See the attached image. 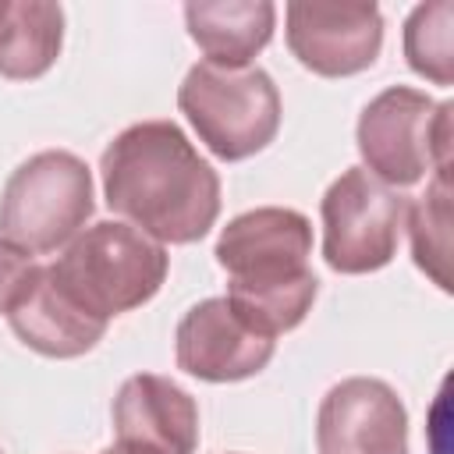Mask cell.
<instances>
[{
    "instance_id": "3",
    "label": "cell",
    "mask_w": 454,
    "mask_h": 454,
    "mask_svg": "<svg viewBox=\"0 0 454 454\" xmlns=\"http://www.w3.org/2000/svg\"><path fill=\"white\" fill-rule=\"evenodd\" d=\"M177 103L199 138L223 160L259 153L280 124V96L259 67H220L202 60L188 71Z\"/></svg>"
},
{
    "instance_id": "16",
    "label": "cell",
    "mask_w": 454,
    "mask_h": 454,
    "mask_svg": "<svg viewBox=\"0 0 454 454\" xmlns=\"http://www.w3.org/2000/svg\"><path fill=\"white\" fill-rule=\"evenodd\" d=\"M404 53L419 74L433 78L436 85H450L454 78V4L450 0L415 7L404 28Z\"/></svg>"
},
{
    "instance_id": "6",
    "label": "cell",
    "mask_w": 454,
    "mask_h": 454,
    "mask_svg": "<svg viewBox=\"0 0 454 454\" xmlns=\"http://www.w3.org/2000/svg\"><path fill=\"white\" fill-rule=\"evenodd\" d=\"M404 220V195L362 167L340 174L323 199L326 262L340 273H369L390 262Z\"/></svg>"
},
{
    "instance_id": "14",
    "label": "cell",
    "mask_w": 454,
    "mask_h": 454,
    "mask_svg": "<svg viewBox=\"0 0 454 454\" xmlns=\"http://www.w3.org/2000/svg\"><path fill=\"white\" fill-rule=\"evenodd\" d=\"M64 14L57 4L21 0L0 7V74L35 78L43 74L60 50Z\"/></svg>"
},
{
    "instance_id": "11",
    "label": "cell",
    "mask_w": 454,
    "mask_h": 454,
    "mask_svg": "<svg viewBox=\"0 0 454 454\" xmlns=\"http://www.w3.org/2000/svg\"><path fill=\"white\" fill-rule=\"evenodd\" d=\"M273 355V340L238 319L227 298L195 305L177 326V365L199 380H245Z\"/></svg>"
},
{
    "instance_id": "18",
    "label": "cell",
    "mask_w": 454,
    "mask_h": 454,
    "mask_svg": "<svg viewBox=\"0 0 454 454\" xmlns=\"http://www.w3.org/2000/svg\"><path fill=\"white\" fill-rule=\"evenodd\" d=\"M103 454H128V450H121V447H110V450H103Z\"/></svg>"
},
{
    "instance_id": "5",
    "label": "cell",
    "mask_w": 454,
    "mask_h": 454,
    "mask_svg": "<svg viewBox=\"0 0 454 454\" xmlns=\"http://www.w3.org/2000/svg\"><path fill=\"white\" fill-rule=\"evenodd\" d=\"M358 149L387 184H415L426 170L450 174V103L415 89H387L358 121Z\"/></svg>"
},
{
    "instance_id": "13",
    "label": "cell",
    "mask_w": 454,
    "mask_h": 454,
    "mask_svg": "<svg viewBox=\"0 0 454 454\" xmlns=\"http://www.w3.org/2000/svg\"><path fill=\"white\" fill-rule=\"evenodd\" d=\"M273 4L266 0H227V4H188V32L220 67H245L273 32Z\"/></svg>"
},
{
    "instance_id": "15",
    "label": "cell",
    "mask_w": 454,
    "mask_h": 454,
    "mask_svg": "<svg viewBox=\"0 0 454 454\" xmlns=\"http://www.w3.org/2000/svg\"><path fill=\"white\" fill-rule=\"evenodd\" d=\"M411 252L415 262L450 291V174H436L426 195L411 206Z\"/></svg>"
},
{
    "instance_id": "1",
    "label": "cell",
    "mask_w": 454,
    "mask_h": 454,
    "mask_svg": "<svg viewBox=\"0 0 454 454\" xmlns=\"http://www.w3.org/2000/svg\"><path fill=\"white\" fill-rule=\"evenodd\" d=\"M103 188L110 209L160 241L202 238L220 209L213 167L170 121H145L121 131L103 153Z\"/></svg>"
},
{
    "instance_id": "4",
    "label": "cell",
    "mask_w": 454,
    "mask_h": 454,
    "mask_svg": "<svg viewBox=\"0 0 454 454\" xmlns=\"http://www.w3.org/2000/svg\"><path fill=\"white\" fill-rule=\"evenodd\" d=\"M92 213L89 167L71 153H39L21 163L0 195V234L21 252H53Z\"/></svg>"
},
{
    "instance_id": "9",
    "label": "cell",
    "mask_w": 454,
    "mask_h": 454,
    "mask_svg": "<svg viewBox=\"0 0 454 454\" xmlns=\"http://www.w3.org/2000/svg\"><path fill=\"white\" fill-rule=\"evenodd\" d=\"M408 419L380 380H344L319 408V454H404Z\"/></svg>"
},
{
    "instance_id": "17",
    "label": "cell",
    "mask_w": 454,
    "mask_h": 454,
    "mask_svg": "<svg viewBox=\"0 0 454 454\" xmlns=\"http://www.w3.org/2000/svg\"><path fill=\"white\" fill-rule=\"evenodd\" d=\"M39 277H43V266H35L28 252L14 248L11 241H0V312L11 316L32 294Z\"/></svg>"
},
{
    "instance_id": "19",
    "label": "cell",
    "mask_w": 454,
    "mask_h": 454,
    "mask_svg": "<svg viewBox=\"0 0 454 454\" xmlns=\"http://www.w3.org/2000/svg\"><path fill=\"white\" fill-rule=\"evenodd\" d=\"M0 7H4V0H0Z\"/></svg>"
},
{
    "instance_id": "7",
    "label": "cell",
    "mask_w": 454,
    "mask_h": 454,
    "mask_svg": "<svg viewBox=\"0 0 454 454\" xmlns=\"http://www.w3.org/2000/svg\"><path fill=\"white\" fill-rule=\"evenodd\" d=\"M312 227L294 209H252L231 220L216 241V259L231 287H273L309 273Z\"/></svg>"
},
{
    "instance_id": "12",
    "label": "cell",
    "mask_w": 454,
    "mask_h": 454,
    "mask_svg": "<svg viewBox=\"0 0 454 454\" xmlns=\"http://www.w3.org/2000/svg\"><path fill=\"white\" fill-rule=\"evenodd\" d=\"M11 326L28 348L53 355V358H74L103 337L106 319L78 309L43 270L32 294L11 312Z\"/></svg>"
},
{
    "instance_id": "10",
    "label": "cell",
    "mask_w": 454,
    "mask_h": 454,
    "mask_svg": "<svg viewBox=\"0 0 454 454\" xmlns=\"http://www.w3.org/2000/svg\"><path fill=\"white\" fill-rule=\"evenodd\" d=\"M117 447L128 454H192L199 443L195 401L163 376H131L114 401Z\"/></svg>"
},
{
    "instance_id": "2",
    "label": "cell",
    "mask_w": 454,
    "mask_h": 454,
    "mask_svg": "<svg viewBox=\"0 0 454 454\" xmlns=\"http://www.w3.org/2000/svg\"><path fill=\"white\" fill-rule=\"evenodd\" d=\"M50 280L89 316L110 319L149 301L167 277V252L128 223H96L46 266Z\"/></svg>"
},
{
    "instance_id": "8",
    "label": "cell",
    "mask_w": 454,
    "mask_h": 454,
    "mask_svg": "<svg viewBox=\"0 0 454 454\" xmlns=\"http://www.w3.org/2000/svg\"><path fill=\"white\" fill-rule=\"evenodd\" d=\"M383 18L376 4L298 0L287 7V43L294 57L316 74H355L380 53Z\"/></svg>"
}]
</instances>
